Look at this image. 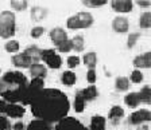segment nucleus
<instances>
[{
	"label": "nucleus",
	"instance_id": "nucleus-40",
	"mask_svg": "<svg viewBox=\"0 0 151 130\" xmlns=\"http://www.w3.org/2000/svg\"><path fill=\"white\" fill-rule=\"evenodd\" d=\"M7 103H8V102H6L4 99L0 98V114L4 115V113H6V107H7Z\"/></svg>",
	"mask_w": 151,
	"mask_h": 130
},
{
	"label": "nucleus",
	"instance_id": "nucleus-10",
	"mask_svg": "<svg viewBox=\"0 0 151 130\" xmlns=\"http://www.w3.org/2000/svg\"><path fill=\"white\" fill-rule=\"evenodd\" d=\"M112 28H113V31L117 32V34H126V32H128V28H129L128 19L124 18V16H116L112 20Z\"/></svg>",
	"mask_w": 151,
	"mask_h": 130
},
{
	"label": "nucleus",
	"instance_id": "nucleus-3",
	"mask_svg": "<svg viewBox=\"0 0 151 130\" xmlns=\"http://www.w3.org/2000/svg\"><path fill=\"white\" fill-rule=\"evenodd\" d=\"M15 13L11 11H3L0 13V38L9 39L15 35Z\"/></svg>",
	"mask_w": 151,
	"mask_h": 130
},
{
	"label": "nucleus",
	"instance_id": "nucleus-33",
	"mask_svg": "<svg viewBox=\"0 0 151 130\" xmlns=\"http://www.w3.org/2000/svg\"><path fill=\"white\" fill-rule=\"evenodd\" d=\"M7 53H18L19 51V42L18 40H8L4 46Z\"/></svg>",
	"mask_w": 151,
	"mask_h": 130
},
{
	"label": "nucleus",
	"instance_id": "nucleus-13",
	"mask_svg": "<svg viewBox=\"0 0 151 130\" xmlns=\"http://www.w3.org/2000/svg\"><path fill=\"white\" fill-rule=\"evenodd\" d=\"M134 66L136 68H150L151 67V53H145L134 59Z\"/></svg>",
	"mask_w": 151,
	"mask_h": 130
},
{
	"label": "nucleus",
	"instance_id": "nucleus-32",
	"mask_svg": "<svg viewBox=\"0 0 151 130\" xmlns=\"http://www.w3.org/2000/svg\"><path fill=\"white\" fill-rule=\"evenodd\" d=\"M27 6H28V3L24 1V0H14V1H11V7L15 11H24L27 8Z\"/></svg>",
	"mask_w": 151,
	"mask_h": 130
},
{
	"label": "nucleus",
	"instance_id": "nucleus-1",
	"mask_svg": "<svg viewBox=\"0 0 151 130\" xmlns=\"http://www.w3.org/2000/svg\"><path fill=\"white\" fill-rule=\"evenodd\" d=\"M32 114L37 119L53 124L68 117L70 109L69 98L57 89H43L30 103Z\"/></svg>",
	"mask_w": 151,
	"mask_h": 130
},
{
	"label": "nucleus",
	"instance_id": "nucleus-39",
	"mask_svg": "<svg viewBox=\"0 0 151 130\" xmlns=\"http://www.w3.org/2000/svg\"><path fill=\"white\" fill-rule=\"evenodd\" d=\"M78 65H80V58L77 55H72L68 58V66H69L70 68L77 67Z\"/></svg>",
	"mask_w": 151,
	"mask_h": 130
},
{
	"label": "nucleus",
	"instance_id": "nucleus-8",
	"mask_svg": "<svg viewBox=\"0 0 151 130\" xmlns=\"http://www.w3.org/2000/svg\"><path fill=\"white\" fill-rule=\"evenodd\" d=\"M151 119V113L146 109H142L138 112H134L128 118V122L131 125H142L145 122H148Z\"/></svg>",
	"mask_w": 151,
	"mask_h": 130
},
{
	"label": "nucleus",
	"instance_id": "nucleus-6",
	"mask_svg": "<svg viewBox=\"0 0 151 130\" xmlns=\"http://www.w3.org/2000/svg\"><path fill=\"white\" fill-rule=\"evenodd\" d=\"M41 59L51 68H60L61 65H62L61 56L58 55L57 51H54V50H51V48L41 50Z\"/></svg>",
	"mask_w": 151,
	"mask_h": 130
},
{
	"label": "nucleus",
	"instance_id": "nucleus-9",
	"mask_svg": "<svg viewBox=\"0 0 151 130\" xmlns=\"http://www.w3.org/2000/svg\"><path fill=\"white\" fill-rule=\"evenodd\" d=\"M26 109L23 105H18V103H7L6 107V117H11V118H22L24 115Z\"/></svg>",
	"mask_w": 151,
	"mask_h": 130
},
{
	"label": "nucleus",
	"instance_id": "nucleus-18",
	"mask_svg": "<svg viewBox=\"0 0 151 130\" xmlns=\"http://www.w3.org/2000/svg\"><path fill=\"white\" fill-rule=\"evenodd\" d=\"M124 117V109L122 107V106H112L109 110V114H108V118H109L112 122H117L119 119H122V118Z\"/></svg>",
	"mask_w": 151,
	"mask_h": 130
},
{
	"label": "nucleus",
	"instance_id": "nucleus-28",
	"mask_svg": "<svg viewBox=\"0 0 151 130\" xmlns=\"http://www.w3.org/2000/svg\"><path fill=\"white\" fill-rule=\"evenodd\" d=\"M84 107H85V101H84V98H82L81 93L78 91L74 97V110L77 113H82L84 112Z\"/></svg>",
	"mask_w": 151,
	"mask_h": 130
},
{
	"label": "nucleus",
	"instance_id": "nucleus-11",
	"mask_svg": "<svg viewBox=\"0 0 151 130\" xmlns=\"http://www.w3.org/2000/svg\"><path fill=\"white\" fill-rule=\"evenodd\" d=\"M12 63H14V66L20 67V68H30L32 65H34L32 60L30 59V56L24 53H20V54L14 55L12 56Z\"/></svg>",
	"mask_w": 151,
	"mask_h": 130
},
{
	"label": "nucleus",
	"instance_id": "nucleus-20",
	"mask_svg": "<svg viewBox=\"0 0 151 130\" xmlns=\"http://www.w3.org/2000/svg\"><path fill=\"white\" fill-rule=\"evenodd\" d=\"M23 53L30 56L32 63H39V60H41V50L38 48V47L31 46V47H28V48H26Z\"/></svg>",
	"mask_w": 151,
	"mask_h": 130
},
{
	"label": "nucleus",
	"instance_id": "nucleus-7",
	"mask_svg": "<svg viewBox=\"0 0 151 130\" xmlns=\"http://www.w3.org/2000/svg\"><path fill=\"white\" fill-rule=\"evenodd\" d=\"M54 130H88L78 119L73 117H65L57 122Z\"/></svg>",
	"mask_w": 151,
	"mask_h": 130
},
{
	"label": "nucleus",
	"instance_id": "nucleus-38",
	"mask_svg": "<svg viewBox=\"0 0 151 130\" xmlns=\"http://www.w3.org/2000/svg\"><path fill=\"white\" fill-rule=\"evenodd\" d=\"M86 81H88L91 85H93L94 82L97 81V74L94 71V68H89V71L86 72Z\"/></svg>",
	"mask_w": 151,
	"mask_h": 130
},
{
	"label": "nucleus",
	"instance_id": "nucleus-16",
	"mask_svg": "<svg viewBox=\"0 0 151 130\" xmlns=\"http://www.w3.org/2000/svg\"><path fill=\"white\" fill-rule=\"evenodd\" d=\"M30 74H31L32 78H42L43 79L47 75V68L46 66L41 65V63H34L30 67Z\"/></svg>",
	"mask_w": 151,
	"mask_h": 130
},
{
	"label": "nucleus",
	"instance_id": "nucleus-25",
	"mask_svg": "<svg viewBox=\"0 0 151 130\" xmlns=\"http://www.w3.org/2000/svg\"><path fill=\"white\" fill-rule=\"evenodd\" d=\"M76 81H77V77H76V74L72 71H65V72H62V75H61V82H62L63 85H66V86L74 85Z\"/></svg>",
	"mask_w": 151,
	"mask_h": 130
},
{
	"label": "nucleus",
	"instance_id": "nucleus-36",
	"mask_svg": "<svg viewBox=\"0 0 151 130\" xmlns=\"http://www.w3.org/2000/svg\"><path fill=\"white\" fill-rule=\"evenodd\" d=\"M131 82H134V83H140V82H143V74H142L140 70H134V71L131 72Z\"/></svg>",
	"mask_w": 151,
	"mask_h": 130
},
{
	"label": "nucleus",
	"instance_id": "nucleus-2",
	"mask_svg": "<svg viewBox=\"0 0 151 130\" xmlns=\"http://www.w3.org/2000/svg\"><path fill=\"white\" fill-rule=\"evenodd\" d=\"M28 83L30 82L24 74L19 71H7L0 79V95L8 103H23Z\"/></svg>",
	"mask_w": 151,
	"mask_h": 130
},
{
	"label": "nucleus",
	"instance_id": "nucleus-19",
	"mask_svg": "<svg viewBox=\"0 0 151 130\" xmlns=\"http://www.w3.org/2000/svg\"><path fill=\"white\" fill-rule=\"evenodd\" d=\"M88 130H105V118L103 115H94L92 117L91 126Z\"/></svg>",
	"mask_w": 151,
	"mask_h": 130
},
{
	"label": "nucleus",
	"instance_id": "nucleus-42",
	"mask_svg": "<svg viewBox=\"0 0 151 130\" xmlns=\"http://www.w3.org/2000/svg\"><path fill=\"white\" fill-rule=\"evenodd\" d=\"M11 130H26V127L22 122H16V124L11 127Z\"/></svg>",
	"mask_w": 151,
	"mask_h": 130
},
{
	"label": "nucleus",
	"instance_id": "nucleus-41",
	"mask_svg": "<svg viewBox=\"0 0 151 130\" xmlns=\"http://www.w3.org/2000/svg\"><path fill=\"white\" fill-rule=\"evenodd\" d=\"M136 4H138L139 7H145V8H147V7L151 6V3L148 1V0H138V1H136Z\"/></svg>",
	"mask_w": 151,
	"mask_h": 130
},
{
	"label": "nucleus",
	"instance_id": "nucleus-12",
	"mask_svg": "<svg viewBox=\"0 0 151 130\" xmlns=\"http://www.w3.org/2000/svg\"><path fill=\"white\" fill-rule=\"evenodd\" d=\"M111 7L116 12H129V11H132L134 3L131 0H112Z\"/></svg>",
	"mask_w": 151,
	"mask_h": 130
},
{
	"label": "nucleus",
	"instance_id": "nucleus-37",
	"mask_svg": "<svg viewBox=\"0 0 151 130\" xmlns=\"http://www.w3.org/2000/svg\"><path fill=\"white\" fill-rule=\"evenodd\" d=\"M0 130H11V124L8 121V117L0 114Z\"/></svg>",
	"mask_w": 151,
	"mask_h": 130
},
{
	"label": "nucleus",
	"instance_id": "nucleus-34",
	"mask_svg": "<svg viewBox=\"0 0 151 130\" xmlns=\"http://www.w3.org/2000/svg\"><path fill=\"white\" fill-rule=\"evenodd\" d=\"M46 32V30H45V27H41V26H38V27H32L31 31H30V35H31V38H34V39H38V38H41L42 35Z\"/></svg>",
	"mask_w": 151,
	"mask_h": 130
},
{
	"label": "nucleus",
	"instance_id": "nucleus-17",
	"mask_svg": "<svg viewBox=\"0 0 151 130\" xmlns=\"http://www.w3.org/2000/svg\"><path fill=\"white\" fill-rule=\"evenodd\" d=\"M80 93H81V95H82V98H84L85 102H86V101H93V99L97 98V95H99L97 87L94 86V85H91V86H88L86 89L81 90Z\"/></svg>",
	"mask_w": 151,
	"mask_h": 130
},
{
	"label": "nucleus",
	"instance_id": "nucleus-29",
	"mask_svg": "<svg viewBox=\"0 0 151 130\" xmlns=\"http://www.w3.org/2000/svg\"><path fill=\"white\" fill-rule=\"evenodd\" d=\"M139 26H140V28H146V30L151 27V12L142 13L139 18Z\"/></svg>",
	"mask_w": 151,
	"mask_h": 130
},
{
	"label": "nucleus",
	"instance_id": "nucleus-5",
	"mask_svg": "<svg viewBox=\"0 0 151 130\" xmlns=\"http://www.w3.org/2000/svg\"><path fill=\"white\" fill-rule=\"evenodd\" d=\"M43 89H45V81L43 79H42V78H32V81L28 83L27 93H26L23 105H30L32 99L41 93Z\"/></svg>",
	"mask_w": 151,
	"mask_h": 130
},
{
	"label": "nucleus",
	"instance_id": "nucleus-4",
	"mask_svg": "<svg viewBox=\"0 0 151 130\" xmlns=\"http://www.w3.org/2000/svg\"><path fill=\"white\" fill-rule=\"evenodd\" d=\"M93 22L94 19L89 12H78L66 20V26L70 30H80V28H89Z\"/></svg>",
	"mask_w": 151,
	"mask_h": 130
},
{
	"label": "nucleus",
	"instance_id": "nucleus-26",
	"mask_svg": "<svg viewBox=\"0 0 151 130\" xmlns=\"http://www.w3.org/2000/svg\"><path fill=\"white\" fill-rule=\"evenodd\" d=\"M84 63L88 66V67H91V68L96 67V65H97V55H96V53L91 51V53L85 54L84 55Z\"/></svg>",
	"mask_w": 151,
	"mask_h": 130
},
{
	"label": "nucleus",
	"instance_id": "nucleus-24",
	"mask_svg": "<svg viewBox=\"0 0 151 130\" xmlns=\"http://www.w3.org/2000/svg\"><path fill=\"white\" fill-rule=\"evenodd\" d=\"M129 87V81L126 77H117L115 81V89L117 91H127Z\"/></svg>",
	"mask_w": 151,
	"mask_h": 130
},
{
	"label": "nucleus",
	"instance_id": "nucleus-15",
	"mask_svg": "<svg viewBox=\"0 0 151 130\" xmlns=\"http://www.w3.org/2000/svg\"><path fill=\"white\" fill-rule=\"evenodd\" d=\"M26 130H54V129L51 126V124H49V122H45L42 119H34V121H31L27 125Z\"/></svg>",
	"mask_w": 151,
	"mask_h": 130
},
{
	"label": "nucleus",
	"instance_id": "nucleus-14",
	"mask_svg": "<svg viewBox=\"0 0 151 130\" xmlns=\"http://www.w3.org/2000/svg\"><path fill=\"white\" fill-rule=\"evenodd\" d=\"M50 39L55 46H58V44H61L62 42H65L66 39H68V34H66L65 30L57 27V28H53L50 31Z\"/></svg>",
	"mask_w": 151,
	"mask_h": 130
},
{
	"label": "nucleus",
	"instance_id": "nucleus-27",
	"mask_svg": "<svg viewBox=\"0 0 151 130\" xmlns=\"http://www.w3.org/2000/svg\"><path fill=\"white\" fill-rule=\"evenodd\" d=\"M72 46H73V50L76 53H81L82 50L85 47V42H84V38L81 35H77L72 39Z\"/></svg>",
	"mask_w": 151,
	"mask_h": 130
},
{
	"label": "nucleus",
	"instance_id": "nucleus-30",
	"mask_svg": "<svg viewBox=\"0 0 151 130\" xmlns=\"http://www.w3.org/2000/svg\"><path fill=\"white\" fill-rule=\"evenodd\" d=\"M107 0H82V4L88 8H99V7L105 6Z\"/></svg>",
	"mask_w": 151,
	"mask_h": 130
},
{
	"label": "nucleus",
	"instance_id": "nucleus-23",
	"mask_svg": "<svg viewBox=\"0 0 151 130\" xmlns=\"http://www.w3.org/2000/svg\"><path fill=\"white\" fill-rule=\"evenodd\" d=\"M138 94H139V99H140L142 103L150 105L151 103V87L150 86H145Z\"/></svg>",
	"mask_w": 151,
	"mask_h": 130
},
{
	"label": "nucleus",
	"instance_id": "nucleus-21",
	"mask_svg": "<svg viewBox=\"0 0 151 130\" xmlns=\"http://www.w3.org/2000/svg\"><path fill=\"white\" fill-rule=\"evenodd\" d=\"M124 103H126L128 107H138L139 103H140V99H139V94L138 93H129L124 97Z\"/></svg>",
	"mask_w": 151,
	"mask_h": 130
},
{
	"label": "nucleus",
	"instance_id": "nucleus-31",
	"mask_svg": "<svg viewBox=\"0 0 151 130\" xmlns=\"http://www.w3.org/2000/svg\"><path fill=\"white\" fill-rule=\"evenodd\" d=\"M57 48H58V51H60V53H69V51H72V50H73L72 39H66L65 42H62L61 44H58V46H57Z\"/></svg>",
	"mask_w": 151,
	"mask_h": 130
},
{
	"label": "nucleus",
	"instance_id": "nucleus-35",
	"mask_svg": "<svg viewBox=\"0 0 151 130\" xmlns=\"http://www.w3.org/2000/svg\"><path fill=\"white\" fill-rule=\"evenodd\" d=\"M140 38V34L138 32H132V34L128 35V39H127V47L128 48H132V47L136 44V40Z\"/></svg>",
	"mask_w": 151,
	"mask_h": 130
},
{
	"label": "nucleus",
	"instance_id": "nucleus-22",
	"mask_svg": "<svg viewBox=\"0 0 151 130\" xmlns=\"http://www.w3.org/2000/svg\"><path fill=\"white\" fill-rule=\"evenodd\" d=\"M47 16V9L43 7H34L31 9V18L35 22H39L42 19H45Z\"/></svg>",
	"mask_w": 151,
	"mask_h": 130
}]
</instances>
